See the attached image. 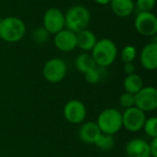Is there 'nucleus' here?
Returning <instances> with one entry per match:
<instances>
[{"mask_svg":"<svg viewBox=\"0 0 157 157\" xmlns=\"http://www.w3.org/2000/svg\"><path fill=\"white\" fill-rule=\"evenodd\" d=\"M84 75H85V79L88 84L95 85L98 83L100 80V73H99V70H98L97 68L90 70Z\"/></svg>","mask_w":157,"mask_h":157,"instance_id":"obj_24","label":"nucleus"},{"mask_svg":"<svg viewBox=\"0 0 157 157\" xmlns=\"http://www.w3.org/2000/svg\"><path fill=\"white\" fill-rule=\"evenodd\" d=\"M123 86H124L125 92L135 95L144 87L143 78L137 74L129 75L124 79Z\"/></svg>","mask_w":157,"mask_h":157,"instance_id":"obj_17","label":"nucleus"},{"mask_svg":"<svg viewBox=\"0 0 157 157\" xmlns=\"http://www.w3.org/2000/svg\"><path fill=\"white\" fill-rule=\"evenodd\" d=\"M121 117L122 126L132 132H137L141 131L146 120L145 113L135 106L126 109V110L121 114Z\"/></svg>","mask_w":157,"mask_h":157,"instance_id":"obj_6","label":"nucleus"},{"mask_svg":"<svg viewBox=\"0 0 157 157\" xmlns=\"http://www.w3.org/2000/svg\"><path fill=\"white\" fill-rule=\"evenodd\" d=\"M150 155L152 157H157V138H153L149 144Z\"/></svg>","mask_w":157,"mask_h":157,"instance_id":"obj_26","label":"nucleus"},{"mask_svg":"<svg viewBox=\"0 0 157 157\" xmlns=\"http://www.w3.org/2000/svg\"><path fill=\"white\" fill-rule=\"evenodd\" d=\"M26 33L25 23L18 17H7L0 20V38L6 42H17Z\"/></svg>","mask_w":157,"mask_h":157,"instance_id":"obj_2","label":"nucleus"},{"mask_svg":"<svg viewBox=\"0 0 157 157\" xmlns=\"http://www.w3.org/2000/svg\"><path fill=\"white\" fill-rule=\"evenodd\" d=\"M110 6L116 16L126 17L133 12L134 2L133 0H111Z\"/></svg>","mask_w":157,"mask_h":157,"instance_id":"obj_15","label":"nucleus"},{"mask_svg":"<svg viewBox=\"0 0 157 157\" xmlns=\"http://www.w3.org/2000/svg\"><path fill=\"white\" fill-rule=\"evenodd\" d=\"M126 154L129 157H149V144L143 139L135 138L128 142L126 144Z\"/></svg>","mask_w":157,"mask_h":157,"instance_id":"obj_13","label":"nucleus"},{"mask_svg":"<svg viewBox=\"0 0 157 157\" xmlns=\"http://www.w3.org/2000/svg\"><path fill=\"white\" fill-rule=\"evenodd\" d=\"M90 19V12L84 6H74L64 15L66 29L75 33L86 29Z\"/></svg>","mask_w":157,"mask_h":157,"instance_id":"obj_3","label":"nucleus"},{"mask_svg":"<svg viewBox=\"0 0 157 157\" xmlns=\"http://www.w3.org/2000/svg\"><path fill=\"white\" fill-rule=\"evenodd\" d=\"M64 27V15L60 9L56 7H51L45 11L43 15V28L49 33L56 34L63 29Z\"/></svg>","mask_w":157,"mask_h":157,"instance_id":"obj_8","label":"nucleus"},{"mask_svg":"<svg viewBox=\"0 0 157 157\" xmlns=\"http://www.w3.org/2000/svg\"><path fill=\"white\" fill-rule=\"evenodd\" d=\"M54 44L56 48L62 52H68L75 50L77 47L76 33L63 29L57 32L54 36Z\"/></svg>","mask_w":157,"mask_h":157,"instance_id":"obj_11","label":"nucleus"},{"mask_svg":"<svg viewBox=\"0 0 157 157\" xmlns=\"http://www.w3.org/2000/svg\"><path fill=\"white\" fill-rule=\"evenodd\" d=\"M92 57L99 67H108L112 64L118 55L116 44L109 39H101L97 41L92 49Z\"/></svg>","mask_w":157,"mask_h":157,"instance_id":"obj_1","label":"nucleus"},{"mask_svg":"<svg viewBox=\"0 0 157 157\" xmlns=\"http://www.w3.org/2000/svg\"><path fill=\"white\" fill-rule=\"evenodd\" d=\"M49 35H50V33L43 27H39V28H36L33 30L32 39L37 43H44L46 40H48Z\"/></svg>","mask_w":157,"mask_h":157,"instance_id":"obj_22","label":"nucleus"},{"mask_svg":"<svg viewBox=\"0 0 157 157\" xmlns=\"http://www.w3.org/2000/svg\"><path fill=\"white\" fill-rule=\"evenodd\" d=\"M149 157H152V156H149Z\"/></svg>","mask_w":157,"mask_h":157,"instance_id":"obj_29","label":"nucleus"},{"mask_svg":"<svg viewBox=\"0 0 157 157\" xmlns=\"http://www.w3.org/2000/svg\"><path fill=\"white\" fill-rule=\"evenodd\" d=\"M135 29L143 36H155L157 32V18L152 12H140L135 18Z\"/></svg>","mask_w":157,"mask_h":157,"instance_id":"obj_9","label":"nucleus"},{"mask_svg":"<svg viewBox=\"0 0 157 157\" xmlns=\"http://www.w3.org/2000/svg\"><path fill=\"white\" fill-rule=\"evenodd\" d=\"M101 133L96 122H86L79 129V138L82 142L88 144H94Z\"/></svg>","mask_w":157,"mask_h":157,"instance_id":"obj_14","label":"nucleus"},{"mask_svg":"<svg viewBox=\"0 0 157 157\" xmlns=\"http://www.w3.org/2000/svg\"><path fill=\"white\" fill-rule=\"evenodd\" d=\"M123 69H124V72H125V74L127 75L135 74V66L132 63V62H131V63H125Z\"/></svg>","mask_w":157,"mask_h":157,"instance_id":"obj_27","label":"nucleus"},{"mask_svg":"<svg viewBox=\"0 0 157 157\" xmlns=\"http://www.w3.org/2000/svg\"><path fill=\"white\" fill-rule=\"evenodd\" d=\"M140 62L146 70H155L157 67V42L146 44L141 52Z\"/></svg>","mask_w":157,"mask_h":157,"instance_id":"obj_12","label":"nucleus"},{"mask_svg":"<svg viewBox=\"0 0 157 157\" xmlns=\"http://www.w3.org/2000/svg\"><path fill=\"white\" fill-rule=\"evenodd\" d=\"M136 3L140 12H151L155 6V0H137Z\"/></svg>","mask_w":157,"mask_h":157,"instance_id":"obj_25","label":"nucleus"},{"mask_svg":"<svg viewBox=\"0 0 157 157\" xmlns=\"http://www.w3.org/2000/svg\"><path fill=\"white\" fill-rule=\"evenodd\" d=\"M135 107L144 112L153 111L157 108V90L154 86L143 87L135 95Z\"/></svg>","mask_w":157,"mask_h":157,"instance_id":"obj_7","label":"nucleus"},{"mask_svg":"<svg viewBox=\"0 0 157 157\" xmlns=\"http://www.w3.org/2000/svg\"><path fill=\"white\" fill-rule=\"evenodd\" d=\"M97 41V37L91 30L83 29L76 33L77 46L84 51H92Z\"/></svg>","mask_w":157,"mask_h":157,"instance_id":"obj_16","label":"nucleus"},{"mask_svg":"<svg viewBox=\"0 0 157 157\" xmlns=\"http://www.w3.org/2000/svg\"><path fill=\"white\" fill-rule=\"evenodd\" d=\"M114 144H115V141H114L113 136L105 134V133H101L99 137L94 143V144L97 147H98L99 149L103 151H109L110 149L113 148Z\"/></svg>","mask_w":157,"mask_h":157,"instance_id":"obj_19","label":"nucleus"},{"mask_svg":"<svg viewBox=\"0 0 157 157\" xmlns=\"http://www.w3.org/2000/svg\"><path fill=\"white\" fill-rule=\"evenodd\" d=\"M67 66L61 58H52L48 60L42 69L44 78L52 84L61 82L66 75Z\"/></svg>","mask_w":157,"mask_h":157,"instance_id":"obj_5","label":"nucleus"},{"mask_svg":"<svg viewBox=\"0 0 157 157\" xmlns=\"http://www.w3.org/2000/svg\"><path fill=\"white\" fill-rule=\"evenodd\" d=\"M136 49L135 47L132 46V45H128L126 47H124L121 51V60L122 62L125 63H131L132 62L135 57H136Z\"/></svg>","mask_w":157,"mask_h":157,"instance_id":"obj_21","label":"nucleus"},{"mask_svg":"<svg viewBox=\"0 0 157 157\" xmlns=\"http://www.w3.org/2000/svg\"><path fill=\"white\" fill-rule=\"evenodd\" d=\"M63 115L66 121L70 123H81L86 117V106L80 100L72 99L65 104L63 108Z\"/></svg>","mask_w":157,"mask_h":157,"instance_id":"obj_10","label":"nucleus"},{"mask_svg":"<svg viewBox=\"0 0 157 157\" xmlns=\"http://www.w3.org/2000/svg\"><path fill=\"white\" fill-rule=\"evenodd\" d=\"M94 1L99 5H107L111 2V0H94Z\"/></svg>","mask_w":157,"mask_h":157,"instance_id":"obj_28","label":"nucleus"},{"mask_svg":"<svg viewBox=\"0 0 157 157\" xmlns=\"http://www.w3.org/2000/svg\"><path fill=\"white\" fill-rule=\"evenodd\" d=\"M143 129L144 130L145 133L153 138H157V118L156 117H151L149 119L145 120V122L144 124Z\"/></svg>","mask_w":157,"mask_h":157,"instance_id":"obj_20","label":"nucleus"},{"mask_svg":"<svg viewBox=\"0 0 157 157\" xmlns=\"http://www.w3.org/2000/svg\"><path fill=\"white\" fill-rule=\"evenodd\" d=\"M97 124L102 133L114 135L122 127L121 113L116 109H106L98 115Z\"/></svg>","mask_w":157,"mask_h":157,"instance_id":"obj_4","label":"nucleus"},{"mask_svg":"<svg viewBox=\"0 0 157 157\" xmlns=\"http://www.w3.org/2000/svg\"><path fill=\"white\" fill-rule=\"evenodd\" d=\"M75 66L76 69L83 74H86V72L97 68V64L92 55L88 53L79 54L75 59Z\"/></svg>","mask_w":157,"mask_h":157,"instance_id":"obj_18","label":"nucleus"},{"mask_svg":"<svg viewBox=\"0 0 157 157\" xmlns=\"http://www.w3.org/2000/svg\"><path fill=\"white\" fill-rule=\"evenodd\" d=\"M120 103L125 109L134 107L135 106V96L133 94L125 92L120 97Z\"/></svg>","mask_w":157,"mask_h":157,"instance_id":"obj_23","label":"nucleus"}]
</instances>
